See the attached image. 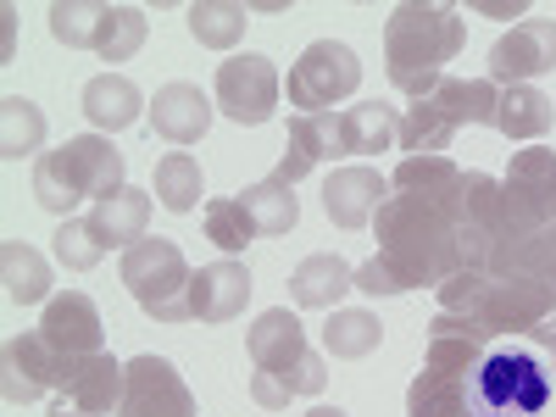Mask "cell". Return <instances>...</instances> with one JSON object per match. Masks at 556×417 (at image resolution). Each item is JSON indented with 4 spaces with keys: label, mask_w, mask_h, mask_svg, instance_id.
<instances>
[{
    "label": "cell",
    "mask_w": 556,
    "mask_h": 417,
    "mask_svg": "<svg viewBox=\"0 0 556 417\" xmlns=\"http://www.w3.org/2000/svg\"><path fill=\"white\" fill-rule=\"evenodd\" d=\"M156 201L167 212H195L201 206V162L190 151H167L156 162Z\"/></svg>",
    "instance_id": "obj_29"
},
{
    "label": "cell",
    "mask_w": 556,
    "mask_h": 417,
    "mask_svg": "<svg viewBox=\"0 0 556 417\" xmlns=\"http://www.w3.org/2000/svg\"><path fill=\"white\" fill-rule=\"evenodd\" d=\"M417 101H429L434 112H445L456 128H495L501 89L490 78H440L429 96H417Z\"/></svg>",
    "instance_id": "obj_19"
},
{
    "label": "cell",
    "mask_w": 556,
    "mask_h": 417,
    "mask_svg": "<svg viewBox=\"0 0 556 417\" xmlns=\"http://www.w3.org/2000/svg\"><path fill=\"white\" fill-rule=\"evenodd\" d=\"M556 406V317L495 329L440 312L406 417H545Z\"/></svg>",
    "instance_id": "obj_1"
},
{
    "label": "cell",
    "mask_w": 556,
    "mask_h": 417,
    "mask_svg": "<svg viewBox=\"0 0 556 417\" xmlns=\"http://www.w3.org/2000/svg\"><path fill=\"white\" fill-rule=\"evenodd\" d=\"M356 84H362V62H356L351 45L317 39V45H306L301 62L290 67V106H295V117L329 112L334 101L356 96Z\"/></svg>",
    "instance_id": "obj_8"
},
{
    "label": "cell",
    "mask_w": 556,
    "mask_h": 417,
    "mask_svg": "<svg viewBox=\"0 0 556 417\" xmlns=\"http://www.w3.org/2000/svg\"><path fill=\"white\" fill-rule=\"evenodd\" d=\"M356 290L362 295H406V278L390 256H374V262H362L356 267Z\"/></svg>",
    "instance_id": "obj_33"
},
{
    "label": "cell",
    "mask_w": 556,
    "mask_h": 417,
    "mask_svg": "<svg viewBox=\"0 0 556 417\" xmlns=\"http://www.w3.org/2000/svg\"><path fill=\"white\" fill-rule=\"evenodd\" d=\"M356 290V267H345V256L317 251L290 273V301L312 306V312H340V295Z\"/></svg>",
    "instance_id": "obj_18"
},
{
    "label": "cell",
    "mask_w": 556,
    "mask_h": 417,
    "mask_svg": "<svg viewBox=\"0 0 556 417\" xmlns=\"http://www.w3.org/2000/svg\"><path fill=\"white\" fill-rule=\"evenodd\" d=\"M384 340V323L374 312H334L329 317V329H323V345H329L334 362H362V356H374Z\"/></svg>",
    "instance_id": "obj_28"
},
{
    "label": "cell",
    "mask_w": 556,
    "mask_h": 417,
    "mask_svg": "<svg viewBox=\"0 0 556 417\" xmlns=\"http://www.w3.org/2000/svg\"><path fill=\"white\" fill-rule=\"evenodd\" d=\"M251 301V273L245 262H212L190 278V323H235Z\"/></svg>",
    "instance_id": "obj_16"
},
{
    "label": "cell",
    "mask_w": 556,
    "mask_h": 417,
    "mask_svg": "<svg viewBox=\"0 0 556 417\" xmlns=\"http://www.w3.org/2000/svg\"><path fill=\"white\" fill-rule=\"evenodd\" d=\"M440 312L495 323V329H529V323L556 317V295L545 285L523 278H495V273H456L440 285Z\"/></svg>",
    "instance_id": "obj_6"
},
{
    "label": "cell",
    "mask_w": 556,
    "mask_h": 417,
    "mask_svg": "<svg viewBox=\"0 0 556 417\" xmlns=\"http://www.w3.org/2000/svg\"><path fill=\"white\" fill-rule=\"evenodd\" d=\"M45 146V112L23 96L0 101V156H28Z\"/></svg>",
    "instance_id": "obj_30"
},
{
    "label": "cell",
    "mask_w": 556,
    "mask_h": 417,
    "mask_svg": "<svg viewBox=\"0 0 556 417\" xmlns=\"http://www.w3.org/2000/svg\"><path fill=\"white\" fill-rule=\"evenodd\" d=\"M146 223H151V195L146 190H123L117 195H106V201H96V212H89V228H96V240L112 251V245H139L146 240Z\"/></svg>",
    "instance_id": "obj_21"
},
{
    "label": "cell",
    "mask_w": 556,
    "mask_h": 417,
    "mask_svg": "<svg viewBox=\"0 0 556 417\" xmlns=\"http://www.w3.org/2000/svg\"><path fill=\"white\" fill-rule=\"evenodd\" d=\"M540 73H556V23L545 17H529L518 23L513 34H501L490 45V84L506 89V84H529Z\"/></svg>",
    "instance_id": "obj_12"
},
{
    "label": "cell",
    "mask_w": 556,
    "mask_h": 417,
    "mask_svg": "<svg viewBox=\"0 0 556 417\" xmlns=\"http://www.w3.org/2000/svg\"><path fill=\"white\" fill-rule=\"evenodd\" d=\"M306 417H345V412H340V406H312Z\"/></svg>",
    "instance_id": "obj_36"
},
{
    "label": "cell",
    "mask_w": 556,
    "mask_h": 417,
    "mask_svg": "<svg viewBox=\"0 0 556 417\" xmlns=\"http://www.w3.org/2000/svg\"><path fill=\"white\" fill-rule=\"evenodd\" d=\"M217 112L245 123V128H262L278 112V67L256 51L228 56L217 67Z\"/></svg>",
    "instance_id": "obj_10"
},
{
    "label": "cell",
    "mask_w": 556,
    "mask_h": 417,
    "mask_svg": "<svg viewBox=\"0 0 556 417\" xmlns=\"http://www.w3.org/2000/svg\"><path fill=\"white\" fill-rule=\"evenodd\" d=\"M117 417H195V395L167 356H134L123 367Z\"/></svg>",
    "instance_id": "obj_9"
},
{
    "label": "cell",
    "mask_w": 556,
    "mask_h": 417,
    "mask_svg": "<svg viewBox=\"0 0 556 417\" xmlns=\"http://www.w3.org/2000/svg\"><path fill=\"white\" fill-rule=\"evenodd\" d=\"M117 190H123V151L106 134H78L62 151H45L34 162V201L56 212L62 223L78 201H106Z\"/></svg>",
    "instance_id": "obj_5"
},
{
    "label": "cell",
    "mask_w": 556,
    "mask_h": 417,
    "mask_svg": "<svg viewBox=\"0 0 556 417\" xmlns=\"http://www.w3.org/2000/svg\"><path fill=\"white\" fill-rule=\"evenodd\" d=\"M51 417H96V412H84V406H73V401H56Z\"/></svg>",
    "instance_id": "obj_35"
},
{
    "label": "cell",
    "mask_w": 556,
    "mask_h": 417,
    "mask_svg": "<svg viewBox=\"0 0 556 417\" xmlns=\"http://www.w3.org/2000/svg\"><path fill=\"white\" fill-rule=\"evenodd\" d=\"M139 112H146V101H139V84L123 78V73H101L84 84V117L96 123L101 134H123L139 123Z\"/></svg>",
    "instance_id": "obj_20"
},
{
    "label": "cell",
    "mask_w": 556,
    "mask_h": 417,
    "mask_svg": "<svg viewBox=\"0 0 556 417\" xmlns=\"http://www.w3.org/2000/svg\"><path fill=\"white\" fill-rule=\"evenodd\" d=\"M251 401L278 412V406H290L295 395H323L329 390V367H323L317 351H306V334H301V317L285 312V306H273L251 323Z\"/></svg>",
    "instance_id": "obj_4"
},
{
    "label": "cell",
    "mask_w": 556,
    "mask_h": 417,
    "mask_svg": "<svg viewBox=\"0 0 556 417\" xmlns=\"http://www.w3.org/2000/svg\"><path fill=\"white\" fill-rule=\"evenodd\" d=\"M501 212L506 228L556 223V151H518L501 178Z\"/></svg>",
    "instance_id": "obj_11"
},
{
    "label": "cell",
    "mask_w": 556,
    "mask_h": 417,
    "mask_svg": "<svg viewBox=\"0 0 556 417\" xmlns=\"http://www.w3.org/2000/svg\"><path fill=\"white\" fill-rule=\"evenodd\" d=\"M151 128L167 146H195L212 128V101L201 96V84H162L151 101Z\"/></svg>",
    "instance_id": "obj_17"
},
{
    "label": "cell",
    "mask_w": 556,
    "mask_h": 417,
    "mask_svg": "<svg viewBox=\"0 0 556 417\" xmlns=\"http://www.w3.org/2000/svg\"><path fill=\"white\" fill-rule=\"evenodd\" d=\"M495 128L506 139H540L551 128V96H540L534 84H506L495 101Z\"/></svg>",
    "instance_id": "obj_25"
},
{
    "label": "cell",
    "mask_w": 556,
    "mask_h": 417,
    "mask_svg": "<svg viewBox=\"0 0 556 417\" xmlns=\"http://www.w3.org/2000/svg\"><path fill=\"white\" fill-rule=\"evenodd\" d=\"M117 278L128 285V295H134V306L146 312V317H156V323H190V262H184V251L173 245V240H139V245H128L123 251V267H117Z\"/></svg>",
    "instance_id": "obj_7"
},
{
    "label": "cell",
    "mask_w": 556,
    "mask_h": 417,
    "mask_svg": "<svg viewBox=\"0 0 556 417\" xmlns=\"http://www.w3.org/2000/svg\"><path fill=\"white\" fill-rule=\"evenodd\" d=\"M112 12L117 7H101V0H56L51 7V34L67 45V51H96L112 34Z\"/></svg>",
    "instance_id": "obj_23"
},
{
    "label": "cell",
    "mask_w": 556,
    "mask_h": 417,
    "mask_svg": "<svg viewBox=\"0 0 556 417\" xmlns=\"http://www.w3.org/2000/svg\"><path fill=\"white\" fill-rule=\"evenodd\" d=\"M39 334H45V345L62 351V356H101L106 323H101V306L89 301L84 290H67V295H56L51 306H45Z\"/></svg>",
    "instance_id": "obj_13"
},
{
    "label": "cell",
    "mask_w": 556,
    "mask_h": 417,
    "mask_svg": "<svg viewBox=\"0 0 556 417\" xmlns=\"http://www.w3.org/2000/svg\"><path fill=\"white\" fill-rule=\"evenodd\" d=\"M0 285H7V295L17 306H39L45 295H51V262L23 240H7L0 245Z\"/></svg>",
    "instance_id": "obj_24"
},
{
    "label": "cell",
    "mask_w": 556,
    "mask_h": 417,
    "mask_svg": "<svg viewBox=\"0 0 556 417\" xmlns=\"http://www.w3.org/2000/svg\"><path fill=\"white\" fill-rule=\"evenodd\" d=\"M340 139H345V156H379V151H395L401 146V117L395 106H351L340 112Z\"/></svg>",
    "instance_id": "obj_22"
},
{
    "label": "cell",
    "mask_w": 556,
    "mask_h": 417,
    "mask_svg": "<svg viewBox=\"0 0 556 417\" xmlns=\"http://www.w3.org/2000/svg\"><path fill=\"white\" fill-rule=\"evenodd\" d=\"M101 256H106V245L96 240V228H89V217H67V223L56 228V262H62V267L89 273Z\"/></svg>",
    "instance_id": "obj_32"
},
{
    "label": "cell",
    "mask_w": 556,
    "mask_h": 417,
    "mask_svg": "<svg viewBox=\"0 0 556 417\" xmlns=\"http://www.w3.org/2000/svg\"><path fill=\"white\" fill-rule=\"evenodd\" d=\"M479 12H490V17H523L529 7H523V0H513V7H495V0H479Z\"/></svg>",
    "instance_id": "obj_34"
},
{
    "label": "cell",
    "mask_w": 556,
    "mask_h": 417,
    "mask_svg": "<svg viewBox=\"0 0 556 417\" xmlns=\"http://www.w3.org/2000/svg\"><path fill=\"white\" fill-rule=\"evenodd\" d=\"M390 201V178L379 167H340L323 184V212L340 228H367L379 217V206Z\"/></svg>",
    "instance_id": "obj_14"
},
{
    "label": "cell",
    "mask_w": 556,
    "mask_h": 417,
    "mask_svg": "<svg viewBox=\"0 0 556 417\" xmlns=\"http://www.w3.org/2000/svg\"><path fill=\"white\" fill-rule=\"evenodd\" d=\"M345 156V139H340V112H312V117H290V146L278 156V173L290 190L317 167V162H334Z\"/></svg>",
    "instance_id": "obj_15"
},
{
    "label": "cell",
    "mask_w": 556,
    "mask_h": 417,
    "mask_svg": "<svg viewBox=\"0 0 556 417\" xmlns=\"http://www.w3.org/2000/svg\"><path fill=\"white\" fill-rule=\"evenodd\" d=\"M240 206L251 212L256 235H290V228L301 223V201L285 178H262L251 184V190H240Z\"/></svg>",
    "instance_id": "obj_26"
},
{
    "label": "cell",
    "mask_w": 556,
    "mask_h": 417,
    "mask_svg": "<svg viewBox=\"0 0 556 417\" xmlns=\"http://www.w3.org/2000/svg\"><path fill=\"white\" fill-rule=\"evenodd\" d=\"M379 206V256H390L406 290H440L456 273H484L501 240V178L462 173L451 156H406Z\"/></svg>",
    "instance_id": "obj_2"
},
{
    "label": "cell",
    "mask_w": 556,
    "mask_h": 417,
    "mask_svg": "<svg viewBox=\"0 0 556 417\" xmlns=\"http://www.w3.org/2000/svg\"><path fill=\"white\" fill-rule=\"evenodd\" d=\"M206 240L217 245V251H245L251 240H256V223H251V212L240 206V195L235 201H206Z\"/></svg>",
    "instance_id": "obj_31"
},
{
    "label": "cell",
    "mask_w": 556,
    "mask_h": 417,
    "mask_svg": "<svg viewBox=\"0 0 556 417\" xmlns=\"http://www.w3.org/2000/svg\"><path fill=\"white\" fill-rule=\"evenodd\" d=\"M462 39H468V28H462L456 7H417V0L395 7L384 17V73H390V84L406 89L412 101L429 96L445 78V62L462 51Z\"/></svg>",
    "instance_id": "obj_3"
},
{
    "label": "cell",
    "mask_w": 556,
    "mask_h": 417,
    "mask_svg": "<svg viewBox=\"0 0 556 417\" xmlns=\"http://www.w3.org/2000/svg\"><path fill=\"white\" fill-rule=\"evenodd\" d=\"M245 23H251V7H240V0H195L190 7V34L206 51H235L245 39Z\"/></svg>",
    "instance_id": "obj_27"
}]
</instances>
